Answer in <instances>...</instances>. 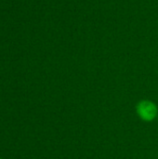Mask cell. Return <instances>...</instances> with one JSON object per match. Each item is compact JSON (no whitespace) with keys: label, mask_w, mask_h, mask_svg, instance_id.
<instances>
[{"label":"cell","mask_w":158,"mask_h":159,"mask_svg":"<svg viewBox=\"0 0 158 159\" xmlns=\"http://www.w3.org/2000/svg\"><path fill=\"white\" fill-rule=\"evenodd\" d=\"M137 113L143 120L152 121L157 115V108L153 102L149 101H142L137 105Z\"/></svg>","instance_id":"cell-1"},{"label":"cell","mask_w":158,"mask_h":159,"mask_svg":"<svg viewBox=\"0 0 158 159\" xmlns=\"http://www.w3.org/2000/svg\"><path fill=\"white\" fill-rule=\"evenodd\" d=\"M0 159H1V158H0Z\"/></svg>","instance_id":"cell-2"}]
</instances>
